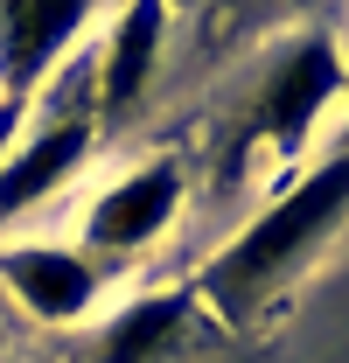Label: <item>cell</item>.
<instances>
[{
    "label": "cell",
    "mask_w": 349,
    "mask_h": 363,
    "mask_svg": "<svg viewBox=\"0 0 349 363\" xmlns=\"http://www.w3.org/2000/svg\"><path fill=\"white\" fill-rule=\"evenodd\" d=\"M343 217H349V154H336V161H321L314 175H301L259 224L238 230L217 259L203 266V294H210L217 315H231V321L252 315L287 272H301L307 259H314V245L343 224Z\"/></svg>",
    "instance_id": "6da1fadb"
},
{
    "label": "cell",
    "mask_w": 349,
    "mask_h": 363,
    "mask_svg": "<svg viewBox=\"0 0 349 363\" xmlns=\"http://www.w3.org/2000/svg\"><path fill=\"white\" fill-rule=\"evenodd\" d=\"M336 91H343V56H336V43H328V35L294 43L259 84L252 140H265V147H301V140L314 133V119L336 105Z\"/></svg>",
    "instance_id": "7a4b0ae2"
},
{
    "label": "cell",
    "mask_w": 349,
    "mask_h": 363,
    "mask_svg": "<svg viewBox=\"0 0 349 363\" xmlns=\"http://www.w3.org/2000/svg\"><path fill=\"white\" fill-rule=\"evenodd\" d=\"M98 0H0V84L7 98L35 91L49 63L84 35Z\"/></svg>",
    "instance_id": "3957f363"
},
{
    "label": "cell",
    "mask_w": 349,
    "mask_h": 363,
    "mask_svg": "<svg viewBox=\"0 0 349 363\" xmlns=\"http://www.w3.org/2000/svg\"><path fill=\"white\" fill-rule=\"evenodd\" d=\"M182 210V168L154 161V168H133L126 182H112L98 203H91V252H147Z\"/></svg>",
    "instance_id": "277c9868"
},
{
    "label": "cell",
    "mask_w": 349,
    "mask_h": 363,
    "mask_svg": "<svg viewBox=\"0 0 349 363\" xmlns=\"http://www.w3.org/2000/svg\"><path fill=\"white\" fill-rule=\"evenodd\" d=\"M0 279L49 328L91 315V301H98V266H91L77 245H7L0 252Z\"/></svg>",
    "instance_id": "5b68a950"
},
{
    "label": "cell",
    "mask_w": 349,
    "mask_h": 363,
    "mask_svg": "<svg viewBox=\"0 0 349 363\" xmlns=\"http://www.w3.org/2000/svg\"><path fill=\"white\" fill-rule=\"evenodd\" d=\"M84 147H91V126H84V119L43 126L28 147H14V154L0 161V217L35 210L56 182H70V175H77V161H84Z\"/></svg>",
    "instance_id": "8992f818"
},
{
    "label": "cell",
    "mask_w": 349,
    "mask_h": 363,
    "mask_svg": "<svg viewBox=\"0 0 349 363\" xmlns=\"http://www.w3.org/2000/svg\"><path fill=\"white\" fill-rule=\"evenodd\" d=\"M161 35H168V0H126L112 35H105V70H98V91L105 105H133L147 77H154V56H161Z\"/></svg>",
    "instance_id": "52a82bcc"
},
{
    "label": "cell",
    "mask_w": 349,
    "mask_h": 363,
    "mask_svg": "<svg viewBox=\"0 0 349 363\" xmlns=\"http://www.w3.org/2000/svg\"><path fill=\"white\" fill-rule=\"evenodd\" d=\"M182 315H189L182 294H147V301L119 308L98 335V363H161L182 335Z\"/></svg>",
    "instance_id": "ba28073f"
},
{
    "label": "cell",
    "mask_w": 349,
    "mask_h": 363,
    "mask_svg": "<svg viewBox=\"0 0 349 363\" xmlns=\"http://www.w3.org/2000/svg\"><path fill=\"white\" fill-rule=\"evenodd\" d=\"M14 133H21V98H0V161L14 154Z\"/></svg>",
    "instance_id": "9c48e42d"
}]
</instances>
